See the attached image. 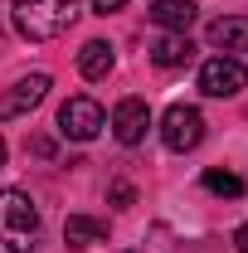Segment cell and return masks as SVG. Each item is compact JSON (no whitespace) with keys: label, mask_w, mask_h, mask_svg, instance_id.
Returning <instances> with one entry per match:
<instances>
[{"label":"cell","mask_w":248,"mask_h":253,"mask_svg":"<svg viewBox=\"0 0 248 253\" xmlns=\"http://www.w3.org/2000/svg\"><path fill=\"white\" fill-rule=\"evenodd\" d=\"M10 10H15V30L39 44L68 34V25L78 20V0H10Z\"/></svg>","instance_id":"obj_1"},{"label":"cell","mask_w":248,"mask_h":253,"mask_svg":"<svg viewBox=\"0 0 248 253\" xmlns=\"http://www.w3.org/2000/svg\"><path fill=\"white\" fill-rule=\"evenodd\" d=\"M151 59L161 63V68H180V63L195 59V44H190V34H165V39L151 44Z\"/></svg>","instance_id":"obj_12"},{"label":"cell","mask_w":248,"mask_h":253,"mask_svg":"<svg viewBox=\"0 0 248 253\" xmlns=\"http://www.w3.org/2000/svg\"><path fill=\"white\" fill-rule=\"evenodd\" d=\"M49 97V73H30V78H20L10 93H0V122H10V117H25L30 107H39Z\"/></svg>","instance_id":"obj_7"},{"label":"cell","mask_w":248,"mask_h":253,"mask_svg":"<svg viewBox=\"0 0 248 253\" xmlns=\"http://www.w3.org/2000/svg\"><path fill=\"white\" fill-rule=\"evenodd\" d=\"M205 190L239 200V195H244V175H234V170H205Z\"/></svg>","instance_id":"obj_13"},{"label":"cell","mask_w":248,"mask_h":253,"mask_svg":"<svg viewBox=\"0 0 248 253\" xmlns=\"http://www.w3.org/2000/svg\"><path fill=\"white\" fill-rule=\"evenodd\" d=\"M122 5H131V0H93V15H117Z\"/></svg>","instance_id":"obj_15"},{"label":"cell","mask_w":248,"mask_h":253,"mask_svg":"<svg viewBox=\"0 0 248 253\" xmlns=\"http://www.w3.org/2000/svg\"><path fill=\"white\" fill-rule=\"evenodd\" d=\"M0 166H5V141H0Z\"/></svg>","instance_id":"obj_18"},{"label":"cell","mask_w":248,"mask_h":253,"mask_svg":"<svg viewBox=\"0 0 248 253\" xmlns=\"http://www.w3.org/2000/svg\"><path fill=\"white\" fill-rule=\"evenodd\" d=\"M161 141H165L175 156L195 151V146L205 141V117H200V107H190V102H170L165 117H161Z\"/></svg>","instance_id":"obj_3"},{"label":"cell","mask_w":248,"mask_h":253,"mask_svg":"<svg viewBox=\"0 0 248 253\" xmlns=\"http://www.w3.org/2000/svg\"><path fill=\"white\" fill-rule=\"evenodd\" d=\"M102 126H107V117H102V107H97L93 97H68L59 107V131L73 136V141H93Z\"/></svg>","instance_id":"obj_5"},{"label":"cell","mask_w":248,"mask_h":253,"mask_svg":"<svg viewBox=\"0 0 248 253\" xmlns=\"http://www.w3.org/2000/svg\"><path fill=\"white\" fill-rule=\"evenodd\" d=\"M39 239V210L25 190H0V253H30Z\"/></svg>","instance_id":"obj_2"},{"label":"cell","mask_w":248,"mask_h":253,"mask_svg":"<svg viewBox=\"0 0 248 253\" xmlns=\"http://www.w3.org/2000/svg\"><path fill=\"white\" fill-rule=\"evenodd\" d=\"M146 131H151V107H146V97H122L117 112H112V136H117L122 146H141Z\"/></svg>","instance_id":"obj_6"},{"label":"cell","mask_w":248,"mask_h":253,"mask_svg":"<svg viewBox=\"0 0 248 253\" xmlns=\"http://www.w3.org/2000/svg\"><path fill=\"white\" fill-rule=\"evenodd\" d=\"M112 63H117V54H112V44H107V39H88V44L78 49V73H83V78H93V83L112 73Z\"/></svg>","instance_id":"obj_9"},{"label":"cell","mask_w":248,"mask_h":253,"mask_svg":"<svg viewBox=\"0 0 248 253\" xmlns=\"http://www.w3.org/2000/svg\"><path fill=\"white\" fill-rule=\"evenodd\" d=\"M248 83L244 63L229 59V54H214V59H205V68H200V93L205 97H239Z\"/></svg>","instance_id":"obj_4"},{"label":"cell","mask_w":248,"mask_h":253,"mask_svg":"<svg viewBox=\"0 0 248 253\" xmlns=\"http://www.w3.org/2000/svg\"><path fill=\"white\" fill-rule=\"evenodd\" d=\"M209 44L224 49V54L234 59L239 49H248V20H244V15H234V20H214V25H209Z\"/></svg>","instance_id":"obj_10"},{"label":"cell","mask_w":248,"mask_h":253,"mask_svg":"<svg viewBox=\"0 0 248 253\" xmlns=\"http://www.w3.org/2000/svg\"><path fill=\"white\" fill-rule=\"evenodd\" d=\"M131 200H136V190L126 185V180H117V185H112V205H117V210H126Z\"/></svg>","instance_id":"obj_14"},{"label":"cell","mask_w":248,"mask_h":253,"mask_svg":"<svg viewBox=\"0 0 248 253\" xmlns=\"http://www.w3.org/2000/svg\"><path fill=\"white\" fill-rule=\"evenodd\" d=\"M102 239H107V224L102 219L73 214V219L63 224V244H68V249H93V244H102Z\"/></svg>","instance_id":"obj_11"},{"label":"cell","mask_w":248,"mask_h":253,"mask_svg":"<svg viewBox=\"0 0 248 253\" xmlns=\"http://www.w3.org/2000/svg\"><path fill=\"white\" fill-rule=\"evenodd\" d=\"M234 249H239V253H248V224L239 229V234H234Z\"/></svg>","instance_id":"obj_17"},{"label":"cell","mask_w":248,"mask_h":253,"mask_svg":"<svg viewBox=\"0 0 248 253\" xmlns=\"http://www.w3.org/2000/svg\"><path fill=\"white\" fill-rule=\"evenodd\" d=\"M146 15H151V25H161V30L185 34L190 25H195V0H156Z\"/></svg>","instance_id":"obj_8"},{"label":"cell","mask_w":248,"mask_h":253,"mask_svg":"<svg viewBox=\"0 0 248 253\" xmlns=\"http://www.w3.org/2000/svg\"><path fill=\"white\" fill-rule=\"evenodd\" d=\"M30 151H34V156H54V141H49V136H34Z\"/></svg>","instance_id":"obj_16"}]
</instances>
